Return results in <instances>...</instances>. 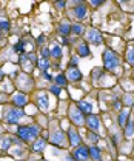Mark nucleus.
Wrapping results in <instances>:
<instances>
[{
	"instance_id": "f257e3e1",
	"label": "nucleus",
	"mask_w": 134,
	"mask_h": 161,
	"mask_svg": "<svg viewBox=\"0 0 134 161\" xmlns=\"http://www.w3.org/2000/svg\"><path fill=\"white\" fill-rule=\"evenodd\" d=\"M40 134V127L39 126H23L17 129V135H19L20 140L23 141H31V140H36L37 135Z\"/></svg>"
},
{
	"instance_id": "f03ea898",
	"label": "nucleus",
	"mask_w": 134,
	"mask_h": 161,
	"mask_svg": "<svg viewBox=\"0 0 134 161\" xmlns=\"http://www.w3.org/2000/svg\"><path fill=\"white\" fill-rule=\"evenodd\" d=\"M119 63H120V60H119V57H117V54H116L114 51L106 49V51L103 52V66H105V69L114 71L116 68L119 66Z\"/></svg>"
},
{
	"instance_id": "7ed1b4c3",
	"label": "nucleus",
	"mask_w": 134,
	"mask_h": 161,
	"mask_svg": "<svg viewBox=\"0 0 134 161\" xmlns=\"http://www.w3.org/2000/svg\"><path fill=\"white\" fill-rule=\"evenodd\" d=\"M20 118H23V110L19 107H11V109H6V114H5V120L6 123L9 124H16L19 123Z\"/></svg>"
},
{
	"instance_id": "20e7f679",
	"label": "nucleus",
	"mask_w": 134,
	"mask_h": 161,
	"mask_svg": "<svg viewBox=\"0 0 134 161\" xmlns=\"http://www.w3.org/2000/svg\"><path fill=\"white\" fill-rule=\"evenodd\" d=\"M73 157H74L76 161H88V158H90V147H86L83 144L79 146V147H76Z\"/></svg>"
},
{
	"instance_id": "39448f33",
	"label": "nucleus",
	"mask_w": 134,
	"mask_h": 161,
	"mask_svg": "<svg viewBox=\"0 0 134 161\" xmlns=\"http://www.w3.org/2000/svg\"><path fill=\"white\" fill-rule=\"evenodd\" d=\"M70 117H71V120H73V123L77 126H83L85 124V118H83V114L79 110V107L77 106H73L70 109Z\"/></svg>"
},
{
	"instance_id": "423d86ee",
	"label": "nucleus",
	"mask_w": 134,
	"mask_h": 161,
	"mask_svg": "<svg viewBox=\"0 0 134 161\" xmlns=\"http://www.w3.org/2000/svg\"><path fill=\"white\" fill-rule=\"evenodd\" d=\"M51 143L54 146H60V147H65L66 146V135L60 130H56L53 135H51Z\"/></svg>"
},
{
	"instance_id": "0eeeda50",
	"label": "nucleus",
	"mask_w": 134,
	"mask_h": 161,
	"mask_svg": "<svg viewBox=\"0 0 134 161\" xmlns=\"http://www.w3.org/2000/svg\"><path fill=\"white\" fill-rule=\"evenodd\" d=\"M86 36H88V40H90L93 45H96V46L103 43V37H102V34H100L97 29H90V31L86 32Z\"/></svg>"
},
{
	"instance_id": "6e6552de",
	"label": "nucleus",
	"mask_w": 134,
	"mask_h": 161,
	"mask_svg": "<svg viewBox=\"0 0 134 161\" xmlns=\"http://www.w3.org/2000/svg\"><path fill=\"white\" fill-rule=\"evenodd\" d=\"M86 126L91 129V132H94L97 134V130L100 129V121H99V118H97V115H88L86 117Z\"/></svg>"
},
{
	"instance_id": "1a4fd4ad",
	"label": "nucleus",
	"mask_w": 134,
	"mask_h": 161,
	"mask_svg": "<svg viewBox=\"0 0 134 161\" xmlns=\"http://www.w3.org/2000/svg\"><path fill=\"white\" fill-rule=\"evenodd\" d=\"M68 138H70V143H71V146H74V147H79V146H82V140H80V137H79V134H77L76 129H70L68 130Z\"/></svg>"
},
{
	"instance_id": "9d476101",
	"label": "nucleus",
	"mask_w": 134,
	"mask_h": 161,
	"mask_svg": "<svg viewBox=\"0 0 134 161\" xmlns=\"http://www.w3.org/2000/svg\"><path fill=\"white\" fill-rule=\"evenodd\" d=\"M66 78L70 81H80L82 80V74L77 68H70L68 69V74H66Z\"/></svg>"
},
{
	"instance_id": "9b49d317",
	"label": "nucleus",
	"mask_w": 134,
	"mask_h": 161,
	"mask_svg": "<svg viewBox=\"0 0 134 161\" xmlns=\"http://www.w3.org/2000/svg\"><path fill=\"white\" fill-rule=\"evenodd\" d=\"M13 103L20 109L22 106H25V105L28 103V97H26L25 94H16V95L13 97Z\"/></svg>"
},
{
	"instance_id": "f8f14e48",
	"label": "nucleus",
	"mask_w": 134,
	"mask_h": 161,
	"mask_svg": "<svg viewBox=\"0 0 134 161\" xmlns=\"http://www.w3.org/2000/svg\"><path fill=\"white\" fill-rule=\"evenodd\" d=\"M77 107L82 114H86V115H91V112H93V105L90 101H80L77 105Z\"/></svg>"
},
{
	"instance_id": "ddd939ff",
	"label": "nucleus",
	"mask_w": 134,
	"mask_h": 161,
	"mask_svg": "<svg viewBox=\"0 0 134 161\" xmlns=\"http://www.w3.org/2000/svg\"><path fill=\"white\" fill-rule=\"evenodd\" d=\"M13 141H14V138H13L11 135L0 137V149H3V150H8V149H9V146L13 144Z\"/></svg>"
},
{
	"instance_id": "4468645a",
	"label": "nucleus",
	"mask_w": 134,
	"mask_h": 161,
	"mask_svg": "<svg viewBox=\"0 0 134 161\" xmlns=\"http://www.w3.org/2000/svg\"><path fill=\"white\" fill-rule=\"evenodd\" d=\"M37 105L39 107L42 109V110H48V107H49V101H48V97L45 95V94H40L37 97Z\"/></svg>"
},
{
	"instance_id": "2eb2a0df",
	"label": "nucleus",
	"mask_w": 134,
	"mask_h": 161,
	"mask_svg": "<svg viewBox=\"0 0 134 161\" xmlns=\"http://www.w3.org/2000/svg\"><path fill=\"white\" fill-rule=\"evenodd\" d=\"M90 157L94 161H102V152H100V149H99L97 146L90 147Z\"/></svg>"
},
{
	"instance_id": "dca6fc26",
	"label": "nucleus",
	"mask_w": 134,
	"mask_h": 161,
	"mask_svg": "<svg viewBox=\"0 0 134 161\" xmlns=\"http://www.w3.org/2000/svg\"><path fill=\"white\" fill-rule=\"evenodd\" d=\"M128 114H130V110H128V109H123V110L119 114L117 121H119V126H120V127H123V126L126 124V121H128Z\"/></svg>"
},
{
	"instance_id": "f3484780",
	"label": "nucleus",
	"mask_w": 134,
	"mask_h": 161,
	"mask_svg": "<svg viewBox=\"0 0 134 161\" xmlns=\"http://www.w3.org/2000/svg\"><path fill=\"white\" fill-rule=\"evenodd\" d=\"M86 6L85 5H77L76 8H74V14H76L77 18H85V16H86Z\"/></svg>"
},
{
	"instance_id": "a211bd4d",
	"label": "nucleus",
	"mask_w": 134,
	"mask_h": 161,
	"mask_svg": "<svg viewBox=\"0 0 134 161\" xmlns=\"http://www.w3.org/2000/svg\"><path fill=\"white\" fill-rule=\"evenodd\" d=\"M59 32H60L63 37L71 34V25H70V23H62V25L59 26Z\"/></svg>"
},
{
	"instance_id": "6ab92c4d",
	"label": "nucleus",
	"mask_w": 134,
	"mask_h": 161,
	"mask_svg": "<svg viewBox=\"0 0 134 161\" xmlns=\"http://www.w3.org/2000/svg\"><path fill=\"white\" fill-rule=\"evenodd\" d=\"M77 51H79V55H80V57H88V55H90V48H88V45H86L85 41L79 45V49H77Z\"/></svg>"
},
{
	"instance_id": "aec40b11",
	"label": "nucleus",
	"mask_w": 134,
	"mask_h": 161,
	"mask_svg": "<svg viewBox=\"0 0 134 161\" xmlns=\"http://www.w3.org/2000/svg\"><path fill=\"white\" fill-rule=\"evenodd\" d=\"M133 135H134V121L131 120V121H128V124L125 127V137L126 138H133Z\"/></svg>"
},
{
	"instance_id": "412c9836",
	"label": "nucleus",
	"mask_w": 134,
	"mask_h": 161,
	"mask_svg": "<svg viewBox=\"0 0 134 161\" xmlns=\"http://www.w3.org/2000/svg\"><path fill=\"white\" fill-rule=\"evenodd\" d=\"M45 146H46V141H45V140H36L34 144H33V150L40 152V150H43V149H45Z\"/></svg>"
},
{
	"instance_id": "4be33fe9",
	"label": "nucleus",
	"mask_w": 134,
	"mask_h": 161,
	"mask_svg": "<svg viewBox=\"0 0 134 161\" xmlns=\"http://www.w3.org/2000/svg\"><path fill=\"white\" fill-rule=\"evenodd\" d=\"M51 55H53L54 58H57V60L62 57V49H60V46H59L57 43L53 45V48H51Z\"/></svg>"
},
{
	"instance_id": "5701e85b",
	"label": "nucleus",
	"mask_w": 134,
	"mask_h": 161,
	"mask_svg": "<svg viewBox=\"0 0 134 161\" xmlns=\"http://www.w3.org/2000/svg\"><path fill=\"white\" fill-rule=\"evenodd\" d=\"M56 83H57L59 88H62V86H66V83H68V78H66V75H63V74H59L57 77H56Z\"/></svg>"
},
{
	"instance_id": "b1692460",
	"label": "nucleus",
	"mask_w": 134,
	"mask_h": 161,
	"mask_svg": "<svg viewBox=\"0 0 134 161\" xmlns=\"http://www.w3.org/2000/svg\"><path fill=\"white\" fill-rule=\"evenodd\" d=\"M83 26L80 25V23H74L73 26H71V32L73 34H76V36H80V34H83Z\"/></svg>"
},
{
	"instance_id": "393cba45",
	"label": "nucleus",
	"mask_w": 134,
	"mask_h": 161,
	"mask_svg": "<svg viewBox=\"0 0 134 161\" xmlns=\"http://www.w3.org/2000/svg\"><path fill=\"white\" fill-rule=\"evenodd\" d=\"M37 65H39V68L42 69V72H46V69H49V61H48V58H40Z\"/></svg>"
},
{
	"instance_id": "a878e982",
	"label": "nucleus",
	"mask_w": 134,
	"mask_h": 161,
	"mask_svg": "<svg viewBox=\"0 0 134 161\" xmlns=\"http://www.w3.org/2000/svg\"><path fill=\"white\" fill-rule=\"evenodd\" d=\"M126 58H128L130 65H133V66H134V48H130V49H128V54H126Z\"/></svg>"
},
{
	"instance_id": "bb28decb",
	"label": "nucleus",
	"mask_w": 134,
	"mask_h": 161,
	"mask_svg": "<svg viewBox=\"0 0 134 161\" xmlns=\"http://www.w3.org/2000/svg\"><path fill=\"white\" fill-rule=\"evenodd\" d=\"M40 52H42V58H48V57L51 55V49H48V48L45 46V48H42Z\"/></svg>"
},
{
	"instance_id": "cd10ccee",
	"label": "nucleus",
	"mask_w": 134,
	"mask_h": 161,
	"mask_svg": "<svg viewBox=\"0 0 134 161\" xmlns=\"http://www.w3.org/2000/svg\"><path fill=\"white\" fill-rule=\"evenodd\" d=\"M14 51H16V52H20L22 55H23V51H25V45H23V43H17V45L14 46Z\"/></svg>"
},
{
	"instance_id": "c85d7f7f",
	"label": "nucleus",
	"mask_w": 134,
	"mask_h": 161,
	"mask_svg": "<svg viewBox=\"0 0 134 161\" xmlns=\"http://www.w3.org/2000/svg\"><path fill=\"white\" fill-rule=\"evenodd\" d=\"M0 28L5 29V31H8V29H9V23H8L6 20H0Z\"/></svg>"
},
{
	"instance_id": "c756f323",
	"label": "nucleus",
	"mask_w": 134,
	"mask_h": 161,
	"mask_svg": "<svg viewBox=\"0 0 134 161\" xmlns=\"http://www.w3.org/2000/svg\"><path fill=\"white\" fill-rule=\"evenodd\" d=\"M100 74H102V69H99V68H94V71H93V80H96L100 77Z\"/></svg>"
},
{
	"instance_id": "7c9ffc66",
	"label": "nucleus",
	"mask_w": 134,
	"mask_h": 161,
	"mask_svg": "<svg viewBox=\"0 0 134 161\" xmlns=\"http://www.w3.org/2000/svg\"><path fill=\"white\" fill-rule=\"evenodd\" d=\"M79 63V58L74 57V58H71V61H70V65H71V68H76V65Z\"/></svg>"
},
{
	"instance_id": "2f4dec72",
	"label": "nucleus",
	"mask_w": 134,
	"mask_h": 161,
	"mask_svg": "<svg viewBox=\"0 0 134 161\" xmlns=\"http://www.w3.org/2000/svg\"><path fill=\"white\" fill-rule=\"evenodd\" d=\"M51 92L56 94V95H60V88H59V86H53V88H51Z\"/></svg>"
},
{
	"instance_id": "473e14b6",
	"label": "nucleus",
	"mask_w": 134,
	"mask_h": 161,
	"mask_svg": "<svg viewBox=\"0 0 134 161\" xmlns=\"http://www.w3.org/2000/svg\"><path fill=\"white\" fill-rule=\"evenodd\" d=\"M102 3H103L102 0H91V5H93V6H99V5H102Z\"/></svg>"
},
{
	"instance_id": "72a5a7b5",
	"label": "nucleus",
	"mask_w": 134,
	"mask_h": 161,
	"mask_svg": "<svg viewBox=\"0 0 134 161\" xmlns=\"http://www.w3.org/2000/svg\"><path fill=\"white\" fill-rule=\"evenodd\" d=\"M65 5H66V2H57V3H56V6H57L59 9H62V8H65Z\"/></svg>"
},
{
	"instance_id": "f704fd0d",
	"label": "nucleus",
	"mask_w": 134,
	"mask_h": 161,
	"mask_svg": "<svg viewBox=\"0 0 134 161\" xmlns=\"http://www.w3.org/2000/svg\"><path fill=\"white\" fill-rule=\"evenodd\" d=\"M42 74H43V77H45V78H46L48 81H49V80H53V77H51V75H49L48 72H42Z\"/></svg>"
},
{
	"instance_id": "c9c22d12",
	"label": "nucleus",
	"mask_w": 134,
	"mask_h": 161,
	"mask_svg": "<svg viewBox=\"0 0 134 161\" xmlns=\"http://www.w3.org/2000/svg\"><path fill=\"white\" fill-rule=\"evenodd\" d=\"M37 41H39V43H43V41H45V36H40Z\"/></svg>"
},
{
	"instance_id": "e433bc0d",
	"label": "nucleus",
	"mask_w": 134,
	"mask_h": 161,
	"mask_svg": "<svg viewBox=\"0 0 134 161\" xmlns=\"http://www.w3.org/2000/svg\"><path fill=\"white\" fill-rule=\"evenodd\" d=\"M114 109H120V103H119V101H116L114 103Z\"/></svg>"
},
{
	"instance_id": "4c0bfd02",
	"label": "nucleus",
	"mask_w": 134,
	"mask_h": 161,
	"mask_svg": "<svg viewBox=\"0 0 134 161\" xmlns=\"http://www.w3.org/2000/svg\"><path fill=\"white\" fill-rule=\"evenodd\" d=\"M66 160H68V161H76V160H74V157H66Z\"/></svg>"
},
{
	"instance_id": "58836bf2",
	"label": "nucleus",
	"mask_w": 134,
	"mask_h": 161,
	"mask_svg": "<svg viewBox=\"0 0 134 161\" xmlns=\"http://www.w3.org/2000/svg\"><path fill=\"white\" fill-rule=\"evenodd\" d=\"M2 77H3V72L0 71V78H2Z\"/></svg>"
},
{
	"instance_id": "ea45409f",
	"label": "nucleus",
	"mask_w": 134,
	"mask_h": 161,
	"mask_svg": "<svg viewBox=\"0 0 134 161\" xmlns=\"http://www.w3.org/2000/svg\"><path fill=\"white\" fill-rule=\"evenodd\" d=\"M42 161H46V160H42Z\"/></svg>"
}]
</instances>
